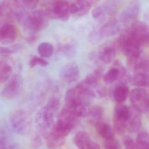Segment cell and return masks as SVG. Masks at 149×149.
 I'll return each instance as SVG.
<instances>
[{
  "label": "cell",
  "mask_w": 149,
  "mask_h": 149,
  "mask_svg": "<svg viewBox=\"0 0 149 149\" xmlns=\"http://www.w3.org/2000/svg\"><path fill=\"white\" fill-rule=\"evenodd\" d=\"M48 17L46 12L42 10H34L29 14L20 11L16 15L17 20L24 29L31 33H36L45 29L49 23Z\"/></svg>",
  "instance_id": "obj_1"
},
{
  "label": "cell",
  "mask_w": 149,
  "mask_h": 149,
  "mask_svg": "<svg viewBox=\"0 0 149 149\" xmlns=\"http://www.w3.org/2000/svg\"><path fill=\"white\" fill-rule=\"evenodd\" d=\"M116 43L127 57V61H133L141 56V45L130 29L125 30L121 33Z\"/></svg>",
  "instance_id": "obj_2"
},
{
  "label": "cell",
  "mask_w": 149,
  "mask_h": 149,
  "mask_svg": "<svg viewBox=\"0 0 149 149\" xmlns=\"http://www.w3.org/2000/svg\"><path fill=\"white\" fill-rule=\"evenodd\" d=\"M45 12L51 18L67 21L71 14V3L67 0H56L51 3Z\"/></svg>",
  "instance_id": "obj_3"
},
{
  "label": "cell",
  "mask_w": 149,
  "mask_h": 149,
  "mask_svg": "<svg viewBox=\"0 0 149 149\" xmlns=\"http://www.w3.org/2000/svg\"><path fill=\"white\" fill-rule=\"evenodd\" d=\"M133 111L127 105L118 103L114 111L113 122L118 133H123L133 114Z\"/></svg>",
  "instance_id": "obj_4"
},
{
  "label": "cell",
  "mask_w": 149,
  "mask_h": 149,
  "mask_svg": "<svg viewBox=\"0 0 149 149\" xmlns=\"http://www.w3.org/2000/svg\"><path fill=\"white\" fill-rule=\"evenodd\" d=\"M57 113L46 105L39 109L35 116V123L38 130L42 132L50 131L55 124Z\"/></svg>",
  "instance_id": "obj_5"
},
{
  "label": "cell",
  "mask_w": 149,
  "mask_h": 149,
  "mask_svg": "<svg viewBox=\"0 0 149 149\" xmlns=\"http://www.w3.org/2000/svg\"><path fill=\"white\" fill-rule=\"evenodd\" d=\"M130 101L136 111L145 112L149 110V94L143 88H134L130 94Z\"/></svg>",
  "instance_id": "obj_6"
},
{
  "label": "cell",
  "mask_w": 149,
  "mask_h": 149,
  "mask_svg": "<svg viewBox=\"0 0 149 149\" xmlns=\"http://www.w3.org/2000/svg\"><path fill=\"white\" fill-rule=\"evenodd\" d=\"M10 123L15 133L20 135L26 134L30 127L26 113L22 110L13 112L10 117Z\"/></svg>",
  "instance_id": "obj_7"
},
{
  "label": "cell",
  "mask_w": 149,
  "mask_h": 149,
  "mask_svg": "<svg viewBox=\"0 0 149 149\" xmlns=\"http://www.w3.org/2000/svg\"><path fill=\"white\" fill-rule=\"evenodd\" d=\"M22 85L21 76L19 74H14L3 87L1 93L2 97L6 99H14L20 94Z\"/></svg>",
  "instance_id": "obj_8"
},
{
  "label": "cell",
  "mask_w": 149,
  "mask_h": 149,
  "mask_svg": "<svg viewBox=\"0 0 149 149\" xmlns=\"http://www.w3.org/2000/svg\"><path fill=\"white\" fill-rule=\"evenodd\" d=\"M140 3L137 0L130 1L120 15V20L124 24H129L136 21L140 11Z\"/></svg>",
  "instance_id": "obj_9"
},
{
  "label": "cell",
  "mask_w": 149,
  "mask_h": 149,
  "mask_svg": "<svg viewBox=\"0 0 149 149\" xmlns=\"http://www.w3.org/2000/svg\"><path fill=\"white\" fill-rule=\"evenodd\" d=\"M131 29L139 40L142 47L149 46V27L141 21H135L131 24Z\"/></svg>",
  "instance_id": "obj_10"
},
{
  "label": "cell",
  "mask_w": 149,
  "mask_h": 149,
  "mask_svg": "<svg viewBox=\"0 0 149 149\" xmlns=\"http://www.w3.org/2000/svg\"><path fill=\"white\" fill-rule=\"evenodd\" d=\"M61 79L68 83H73L79 79L80 71L78 64L71 62L65 65L60 70L59 73Z\"/></svg>",
  "instance_id": "obj_11"
},
{
  "label": "cell",
  "mask_w": 149,
  "mask_h": 149,
  "mask_svg": "<svg viewBox=\"0 0 149 149\" xmlns=\"http://www.w3.org/2000/svg\"><path fill=\"white\" fill-rule=\"evenodd\" d=\"M116 44L112 41L103 44L100 47L98 53L100 60L106 64L111 63L116 55Z\"/></svg>",
  "instance_id": "obj_12"
},
{
  "label": "cell",
  "mask_w": 149,
  "mask_h": 149,
  "mask_svg": "<svg viewBox=\"0 0 149 149\" xmlns=\"http://www.w3.org/2000/svg\"><path fill=\"white\" fill-rule=\"evenodd\" d=\"M17 37V31L15 25L10 23L3 24L0 27V42L3 45L14 42Z\"/></svg>",
  "instance_id": "obj_13"
},
{
  "label": "cell",
  "mask_w": 149,
  "mask_h": 149,
  "mask_svg": "<svg viewBox=\"0 0 149 149\" xmlns=\"http://www.w3.org/2000/svg\"><path fill=\"white\" fill-rule=\"evenodd\" d=\"M113 6L110 5H101L94 9L92 12L93 17L100 22H103L107 20L108 17L112 15L114 9Z\"/></svg>",
  "instance_id": "obj_14"
},
{
  "label": "cell",
  "mask_w": 149,
  "mask_h": 149,
  "mask_svg": "<svg viewBox=\"0 0 149 149\" xmlns=\"http://www.w3.org/2000/svg\"><path fill=\"white\" fill-rule=\"evenodd\" d=\"M91 5L87 0H75L71 3V14L75 16L81 17L88 13Z\"/></svg>",
  "instance_id": "obj_15"
},
{
  "label": "cell",
  "mask_w": 149,
  "mask_h": 149,
  "mask_svg": "<svg viewBox=\"0 0 149 149\" xmlns=\"http://www.w3.org/2000/svg\"><path fill=\"white\" fill-rule=\"evenodd\" d=\"M129 94V88L127 84L118 82L112 92L114 100L119 104H121L127 99Z\"/></svg>",
  "instance_id": "obj_16"
},
{
  "label": "cell",
  "mask_w": 149,
  "mask_h": 149,
  "mask_svg": "<svg viewBox=\"0 0 149 149\" xmlns=\"http://www.w3.org/2000/svg\"><path fill=\"white\" fill-rule=\"evenodd\" d=\"M121 25L118 20L114 19L108 21L99 29L103 37L113 36L120 30Z\"/></svg>",
  "instance_id": "obj_17"
},
{
  "label": "cell",
  "mask_w": 149,
  "mask_h": 149,
  "mask_svg": "<svg viewBox=\"0 0 149 149\" xmlns=\"http://www.w3.org/2000/svg\"><path fill=\"white\" fill-rule=\"evenodd\" d=\"M94 127L99 135L106 141L113 138V130L109 124L100 121L94 124Z\"/></svg>",
  "instance_id": "obj_18"
},
{
  "label": "cell",
  "mask_w": 149,
  "mask_h": 149,
  "mask_svg": "<svg viewBox=\"0 0 149 149\" xmlns=\"http://www.w3.org/2000/svg\"><path fill=\"white\" fill-rule=\"evenodd\" d=\"M91 141L89 134L83 131L78 132L73 138V142L78 149H86Z\"/></svg>",
  "instance_id": "obj_19"
},
{
  "label": "cell",
  "mask_w": 149,
  "mask_h": 149,
  "mask_svg": "<svg viewBox=\"0 0 149 149\" xmlns=\"http://www.w3.org/2000/svg\"><path fill=\"white\" fill-rule=\"evenodd\" d=\"M128 64L132 67L134 71L137 72H145L148 67V63L146 58L141 56L131 61H128Z\"/></svg>",
  "instance_id": "obj_20"
},
{
  "label": "cell",
  "mask_w": 149,
  "mask_h": 149,
  "mask_svg": "<svg viewBox=\"0 0 149 149\" xmlns=\"http://www.w3.org/2000/svg\"><path fill=\"white\" fill-rule=\"evenodd\" d=\"M103 72L102 68H97L92 73L87 75L83 81L89 86H95L98 85L99 81L104 75Z\"/></svg>",
  "instance_id": "obj_21"
},
{
  "label": "cell",
  "mask_w": 149,
  "mask_h": 149,
  "mask_svg": "<svg viewBox=\"0 0 149 149\" xmlns=\"http://www.w3.org/2000/svg\"><path fill=\"white\" fill-rule=\"evenodd\" d=\"M134 86L139 87H146L149 86V77L146 72H137L131 79Z\"/></svg>",
  "instance_id": "obj_22"
},
{
  "label": "cell",
  "mask_w": 149,
  "mask_h": 149,
  "mask_svg": "<svg viewBox=\"0 0 149 149\" xmlns=\"http://www.w3.org/2000/svg\"><path fill=\"white\" fill-rule=\"evenodd\" d=\"M54 48L51 43L48 42H42L38 46V54L43 58H49L53 55Z\"/></svg>",
  "instance_id": "obj_23"
},
{
  "label": "cell",
  "mask_w": 149,
  "mask_h": 149,
  "mask_svg": "<svg viewBox=\"0 0 149 149\" xmlns=\"http://www.w3.org/2000/svg\"><path fill=\"white\" fill-rule=\"evenodd\" d=\"M13 72L12 67L9 64L3 61L0 62V83L8 81Z\"/></svg>",
  "instance_id": "obj_24"
},
{
  "label": "cell",
  "mask_w": 149,
  "mask_h": 149,
  "mask_svg": "<svg viewBox=\"0 0 149 149\" xmlns=\"http://www.w3.org/2000/svg\"><path fill=\"white\" fill-rule=\"evenodd\" d=\"M103 109L99 106H94L89 108L87 116L89 117L90 121L94 124L101 121L103 116Z\"/></svg>",
  "instance_id": "obj_25"
},
{
  "label": "cell",
  "mask_w": 149,
  "mask_h": 149,
  "mask_svg": "<svg viewBox=\"0 0 149 149\" xmlns=\"http://www.w3.org/2000/svg\"><path fill=\"white\" fill-rule=\"evenodd\" d=\"M120 75V70L117 66H115L111 68L103 75V81L106 85H109L116 81H118Z\"/></svg>",
  "instance_id": "obj_26"
},
{
  "label": "cell",
  "mask_w": 149,
  "mask_h": 149,
  "mask_svg": "<svg viewBox=\"0 0 149 149\" xmlns=\"http://www.w3.org/2000/svg\"><path fill=\"white\" fill-rule=\"evenodd\" d=\"M138 149H149V134L146 131H140L136 138Z\"/></svg>",
  "instance_id": "obj_27"
},
{
  "label": "cell",
  "mask_w": 149,
  "mask_h": 149,
  "mask_svg": "<svg viewBox=\"0 0 149 149\" xmlns=\"http://www.w3.org/2000/svg\"><path fill=\"white\" fill-rule=\"evenodd\" d=\"M141 124V117L138 114L134 113L133 111V114L128 123L127 126L130 131L136 132L140 129Z\"/></svg>",
  "instance_id": "obj_28"
},
{
  "label": "cell",
  "mask_w": 149,
  "mask_h": 149,
  "mask_svg": "<svg viewBox=\"0 0 149 149\" xmlns=\"http://www.w3.org/2000/svg\"><path fill=\"white\" fill-rule=\"evenodd\" d=\"M59 51L66 57L71 58L75 56L76 54V49L75 46L71 44H66L61 45Z\"/></svg>",
  "instance_id": "obj_29"
},
{
  "label": "cell",
  "mask_w": 149,
  "mask_h": 149,
  "mask_svg": "<svg viewBox=\"0 0 149 149\" xmlns=\"http://www.w3.org/2000/svg\"><path fill=\"white\" fill-rule=\"evenodd\" d=\"M104 38L100 32L99 29L94 30L88 36V39L91 44L95 45L99 43Z\"/></svg>",
  "instance_id": "obj_30"
},
{
  "label": "cell",
  "mask_w": 149,
  "mask_h": 149,
  "mask_svg": "<svg viewBox=\"0 0 149 149\" xmlns=\"http://www.w3.org/2000/svg\"><path fill=\"white\" fill-rule=\"evenodd\" d=\"M29 64L31 68H33L36 65H40L42 67H46L49 65V63L48 61L41 57L33 56L30 59Z\"/></svg>",
  "instance_id": "obj_31"
},
{
  "label": "cell",
  "mask_w": 149,
  "mask_h": 149,
  "mask_svg": "<svg viewBox=\"0 0 149 149\" xmlns=\"http://www.w3.org/2000/svg\"><path fill=\"white\" fill-rule=\"evenodd\" d=\"M0 149H19V148L16 143H9L8 138L3 134H1Z\"/></svg>",
  "instance_id": "obj_32"
},
{
  "label": "cell",
  "mask_w": 149,
  "mask_h": 149,
  "mask_svg": "<svg viewBox=\"0 0 149 149\" xmlns=\"http://www.w3.org/2000/svg\"><path fill=\"white\" fill-rule=\"evenodd\" d=\"M46 106L52 110L57 113L60 108V99L57 96H52L48 100Z\"/></svg>",
  "instance_id": "obj_33"
},
{
  "label": "cell",
  "mask_w": 149,
  "mask_h": 149,
  "mask_svg": "<svg viewBox=\"0 0 149 149\" xmlns=\"http://www.w3.org/2000/svg\"><path fill=\"white\" fill-rule=\"evenodd\" d=\"M123 143L125 149H138L136 143L130 136H125L123 139Z\"/></svg>",
  "instance_id": "obj_34"
},
{
  "label": "cell",
  "mask_w": 149,
  "mask_h": 149,
  "mask_svg": "<svg viewBox=\"0 0 149 149\" xmlns=\"http://www.w3.org/2000/svg\"><path fill=\"white\" fill-rule=\"evenodd\" d=\"M93 89L96 97L103 98L106 95V87L103 86L98 84L97 86L93 87Z\"/></svg>",
  "instance_id": "obj_35"
},
{
  "label": "cell",
  "mask_w": 149,
  "mask_h": 149,
  "mask_svg": "<svg viewBox=\"0 0 149 149\" xmlns=\"http://www.w3.org/2000/svg\"><path fill=\"white\" fill-rule=\"evenodd\" d=\"M17 1L21 2V3H22L23 6L30 10L36 8L39 2V0H17Z\"/></svg>",
  "instance_id": "obj_36"
},
{
  "label": "cell",
  "mask_w": 149,
  "mask_h": 149,
  "mask_svg": "<svg viewBox=\"0 0 149 149\" xmlns=\"http://www.w3.org/2000/svg\"><path fill=\"white\" fill-rule=\"evenodd\" d=\"M14 53L11 48L4 47H1L0 48V54L1 56L7 57Z\"/></svg>",
  "instance_id": "obj_37"
},
{
  "label": "cell",
  "mask_w": 149,
  "mask_h": 149,
  "mask_svg": "<svg viewBox=\"0 0 149 149\" xmlns=\"http://www.w3.org/2000/svg\"><path fill=\"white\" fill-rule=\"evenodd\" d=\"M38 36L36 33H31L26 38L27 42L29 44H33L37 40Z\"/></svg>",
  "instance_id": "obj_38"
},
{
  "label": "cell",
  "mask_w": 149,
  "mask_h": 149,
  "mask_svg": "<svg viewBox=\"0 0 149 149\" xmlns=\"http://www.w3.org/2000/svg\"><path fill=\"white\" fill-rule=\"evenodd\" d=\"M86 149H100V148L98 143L91 141Z\"/></svg>",
  "instance_id": "obj_39"
},
{
  "label": "cell",
  "mask_w": 149,
  "mask_h": 149,
  "mask_svg": "<svg viewBox=\"0 0 149 149\" xmlns=\"http://www.w3.org/2000/svg\"><path fill=\"white\" fill-rule=\"evenodd\" d=\"M87 1L88 2L90 3L91 5H92V4H94V3H96L98 2L99 0H87Z\"/></svg>",
  "instance_id": "obj_40"
}]
</instances>
